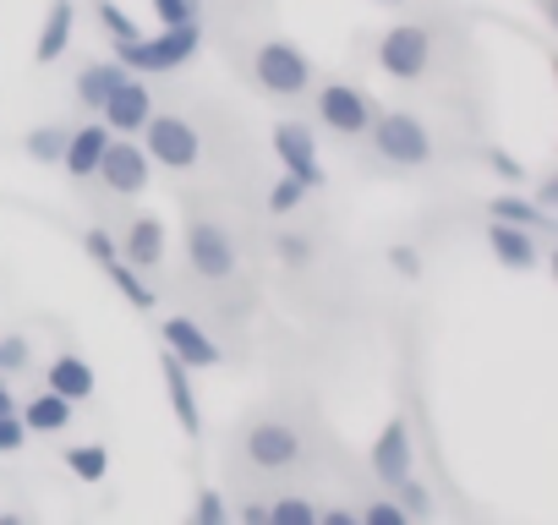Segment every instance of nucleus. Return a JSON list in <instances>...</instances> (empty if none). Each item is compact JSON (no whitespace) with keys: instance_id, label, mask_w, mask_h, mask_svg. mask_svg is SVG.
<instances>
[{"instance_id":"obj_31","label":"nucleus","mask_w":558,"mask_h":525,"mask_svg":"<svg viewBox=\"0 0 558 525\" xmlns=\"http://www.w3.org/2000/svg\"><path fill=\"white\" fill-rule=\"evenodd\" d=\"M94 12H99V28L110 34V45H121V39H137V23L116 7V0H94Z\"/></svg>"},{"instance_id":"obj_20","label":"nucleus","mask_w":558,"mask_h":525,"mask_svg":"<svg viewBox=\"0 0 558 525\" xmlns=\"http://www.w3.org/2000/svg\"><path fill=\"white\" fill-rule=\"evenodd\" d=\"M487 213H493V219H504V224H520V230H536L542 241H547V235L558 230V219H553V213H547V208H542L536 197H520V192H498V197L487 203Z\"/></svg>"},{"instance_id":"obj_25","label":"nucleus","mask_w":558,"mask_h":525,"mask_svg":"<svg viewBox=\"0 0 558 525\" xmlns=\"http://www.w3.org/2000/svg\"><path fill=\"white\" fill-rule=\"evenodd\" d=\"M268 525H318V503L307 492H279L268 498Z\"/></svg>"},{"instance_id":"obj_10","label":"nucleus","mask_w":558,"mask_h":525,"mask_svg":"<svg viewBox=\"0 0 558 525\" xmlns=\"http://www.w3.org/2000/svg\"><path fill=\"white\" fill-rule=\"evenodd\" d=\"M268 143H274V159L286 164V175H296L307 192H318V186L329 181L324 164H318V132H313L307 121H274Z\"/></svg>"},{"instance_id":"obj_36","label":"nucleus","mask_w":558,"mask_h":525,"mask_svg":"<svg viewBox=\"0 0 558 525\" xmlns=\"http://www.w3.org/2000/svg\"><path fill=\"white\" fill-rule=\"evenodd\" d=\"M389 262H395L400 280H416V274H422V252H416L411 241H395V246H389Z\"/></svg>"},{"instance_id":"obj_33","label":"nucleus","mask_w":558,"mask_h":525,"mask_svg":"<svg viewBox=\"0 0 558 525\" xmlns=\"http://www.w3.org/2000/svg\"><path fill=\"white\" fill-rule=\"evenodd\" d=\"M225 520H230V503H225V492L203 487V492H197V503H192V525H225Z\"/></svg>"},{"instance_id":"obj_37","label":"nucleus","mask_w":558,"mask_h":525,"mask_svg":"<svg viewBox=\"0 0 558 525\" xmlns=\"http://www.w3.org/2000/svg\"><path fill=\"white\" fill-rule=\"evenodd\" d=\"M487 164H493V170H498L509 186H520V181H525V164H520L514 154H504V148H487Z\"/></svg>"},{"instance_id":"obj_15","label":"nucleus","mask_w":558,"mask_h":525,"mask_svg":"<svg viewBox=\"0 0 558 525\" xmlns=\"http://www.w3.org/2000/svg\"><path fill=\"white\" fill-rule=\"evenodd\" d=\"M116 132L94 115V121H83V126H66V148H61V170L83 186V181H94V170H99V159H105V143H110Z\"/></svg>"},{"instance_id":"obj_28","label":"nucleus","mask_w":558,"mask_h":525,"mask_svg":"<svg viewBox=\"0 0 558 525\" xmlns=\"http://www.w3.org/2000/svg\"><path fill=\"white\" fill-rule=\"evenodd\" d=\"M307 197H313V192H307L296 175H279V181L268 186V213H274V219H291V213H302Z\"/></svg>"},{"instance_id":"obj_39","label":"nucleus","mask_w":558,"mask_h":525,"mask_svg":"<svg viewBox=\"0 0 558 525\" xmlns=\"http://www.w3.org/2000/svg\"><path fill=\"white\" fill-rule=\"evenodd\" d=\"M235 514H241L246 525H268V498H246V503H241Z\"/></svg>"},{"instance_id":"obj_38","label":"nucleus","mask_w":558,"mask_h":525,"mask_svg":"<svg viewBox=\"0 0 558 525\" xmlns=\"http://www.w3.org/2000/svg\"><path fill=\"white\" fill-rule=\"evenodd\" d=\"M83 246H88V257H94V262H110V257H121V246L110 241V230H88V235H83Z\"/></svg>"},{"instance_id":"obj_21","label":"nucleus","mask_w":558,"mask_h":525,"mask_svg":"<svg viewBox=\"0 0 558 525\" xmlns=\"http://www.w3.org/2000/svg\"><path fill=\"white\" fill-rule=\"evenodd\" d=\"M126 77V66L110 56V61H88L83 72H77V83H72V94H77V105L88 110V115H99V105L110 99V88Z\"/></svg>"},{"instance_id":"obj_24","label":"nucleus","mask_w":558,"mask_h":525,"mask_svg":"<svg viewBox=\"0 0 558 525\" xmlns=\"http://www.w3.org/2000/svg\"><path fill=\"white\" fill-rule=\"evenodd\" d=\"M274 257L286 262L291 274H307L313 257H318V241H313L307 230H279V235H274Z\"/></svg>"},{"instance_id":"obj_12","label":"nucleus","mask_w":558,"mask_h":525,"mask_svg":"<svg viewBox=\"0 0 558 525\" xmlns=\"http://www.w3.org/2000/svg\"><path fill=\"white\" fill-rule=\"evenodd\" d=\"M159 345L181 362V367H192V373H208V367H219L225 362V351H219V340L203 329V323H192V318H165L159 323Z\"/></svg>"},{"instance_id":"obj_27","label":"nucleus","mask_w":558,"mask_h":525,"mask_svg":"<svg viewBox=\"0 0 558 525\" xmlns=\"http://www.w3.org/2000/svg\"><path fill=\"white\" fill-rule=\"evenodd\" d=\"M66 465H72L77 481H105V476H110V454H105L99 443H72V449H66Z\"/></svg>"},{"instance_id":"obj_22","label":"nucleus","mask_w":558,"mask_h":525,"mask_svg":"<svg viewBox=\"0 0 558 525\" xmlns=\"http://www.w3.org/2000/svg\"><path fill=\"white\" fill-rule=\"evenodd\" d=\"M17 416H23L28 432H66V427H72V400H61L56 389H45V394H34Z\"/></svg>"},{"instance_id":"obj_23","label":"nucleus","mask_w":558,"mask_h":525,"mask_svg":"<svg viewBox=\"0 0 558 525\" xmlns=\"http://www.w3.org/2000/svg\"><path fill=\"white\" fill-rule=\"evenodd\" d=\"M99 269H105V280H110V285H116V291H121V296H126L137 313H154V285H148L137 269H132L126 257H110V262H99Z\"/></svg>"},{"instance_id":"obj_1","label":"nucleus","mask_w":558,"mask_h":525,"mask_svg":"<svg viewBox=\"0 0 558 525\" xmlns=\"http://www.w3.org/2000/svg\"><path fill=\"white\" fill-rule=\"evenodd\" d=\"M313 443L318 438L296 411L268 405V411L241 416V427L230 438V465L246 471V476H263V481L268 476H296V471L313 465Z\"/></svg>"},{"instance_id":"obj_2","label":"nucleus","mask_w":558,"mask_h":525,"mask_svg":"<svg viewBox=\"0 0 558 525\" xmlns=\"http://www.w3.org/2000/svg\"><path fill=\"white\" fill-rule=\"evenodd\" d=\"M444 45H449V39H444V23H438V17H400V23H389V28L378 34L373 61H378V72H384L389 83L416 88V83L438 77Z\"/></svg>"},{"instance_id":"obj_5","label":"nucleus","mask_w":558,"mask_h":525,"mask_svg":"<svg viewBox=\"0 0 558 525\" xmlns=\"http://www.w3.org/2000/svg\"><path fill=\"white\" fill-rule=\"evenodd\" d=\"M110 50H116V61H121L126 72H137V77H170V72H181V66L197 61V50H203V17H197V23L159 28L154 39H148V34L121 39V45H110Z\"/></svg>"},{"instance_id":"obj_19","label":"nucleus","mask_w":558,"mask_h":525,"mask_svg":"<svg viewBox=\"0 0 558 525\" xmlns=\"http://www.w3.org/2000/svg\"><path fill=\"white\" fill-rule=\"evenodd\" d=\"M45 389H56L61 400H72V405H83L94 389H99V378H94V367L77 356V351H66V356H56L50 367H45Z\"/></svg>"},{"instance_id":"obj_29","label":"nucleus","mask_w":558,"mask_h":525,"mask_svg":"<svg viewBox=\"0 0 558 525\" xmlns=\"http://www.w3.org/2000/svg\"><path fill=\"white\" fill-rule=\"evenodd\" d=\"M39 164H61V148H66V126H34L28 143H23Z\"/></svg>"},{"instance_id":"obj_41","label":"nucleus","mask_w":558,"mask_h":525,"mask_svg":"<svg viewBox=\"0 0 558 525\" xmlns=\"http://www.w3.org/2000/svg\"><path fill=\"white\" fill-rule=\"evenodd\" d=\"M17 400H12V383H7V373H0V411H12Z\"/></svg>"},{"instance_id":"obj_18","label":"nucleus","mask_w":558,"mask_h":525,"mask_svg":"<svg viewBox=\"0 0 558 525\" xmlns=\"http://www.w3.org/2000/svg\"><path fill=\"white\" fill-rule=\"evenodd\" d=\"M159 373H165V394H170V411L181 422V432H203V411H197V394H192V367H181L170 351H159Z\"/></svg>"},{"instance_id":"obj_13","label":"nucleus","mask_w":558,"mask_h":525,"mask_svg":"<svg viewBox=\"0 0 558 525\" xmlns=\"http://www.w3.org/2000/svg\"><path fill=\"white\" fill-rule=\"evenodd\" d=\"M411 460H416L411 422H405V416H389V422H384V432H378V438H373V449H367L373 481H378V487H395V481H405V476H411Z\"/></svg>"},{"instance_id":"obj_34","label":"nucleus","mask_w":558,"mask_h":525,"mask_svg":"<svg viewBox=\"0 0 558 525\" xmlns=\"http://www.w3.org/2000/svg\"><path fill=\"white\" fill-rule=\"evenodd\" d=\"M34 362V345L23 334H0V373H23Z\"/></svg>"},{"instance_id":"obj_3","label":"nucleus","mask_w":558,"mask_h":525,"mask_svg":"<svg viewBox=\"0 0 558 525\" xmlns=\"http://www.w3.org/2000/svg\"><path fill=\"white\" fill-rule=\"evenodd\" d=\"M362 143L389 170H433L438 164V126L416 110H373V126Z\"/></svg>"},{"instance_id":"obj_9","label":"nucleus","mask_w":558,"mask_h":525,"mask_svg":"<svg viewBox=\"0 0 558 525\" xmlns=\"http://www.w3.org/2000/svg\"><path fill=\"white\" fill-rule=\"evenodd\" d=\"M148 154H143V143L137 137H110L105 143V159H99V170H94V181L110 192V197H121V203H132V197H143L148 192Z\"/></svg>"},{"instance_id":"obj_17","label":"nucleus","mask_w":558,"mask_h":525,"mask_svg":"<svg viewBox=\"0 0 558 525\" xmlns=\"http://www.w3.org/2000/svg\"><path fill=\"white\" fill-rule=\"evenodd\" d=\"M77 39V7L72 0H50V12L39 23V39H34V66H56Z\"/></svg>"},{"instance_id":"obj_40","label":"nucleus","mask_w":558,"mask_h":525,"mask_svg":"<svg viewBox=\"0 0 558 525\" xmlns=\"http://www.w3.org/2000/svg\"><path fill=\"white\" fill-rule=\"evenodd\" d=\"M536 203H542V208L553 213V208H558V181H542V192H536Z\"/></svg>"},{"instance_id":"obj_8","label":"nucleus","mask_w":558,"mask_h":525,"mask_svg":"<svg viewBox=\"0 0 558 525\" xmlns=\"http://www.w3.org/2000/svg\"><path fill=\"white\" fill-rule=\"evenodd\" d=\"M143 154H148V164H159V170H175V175H186V170H197L203 164V132L186 121V115H175V110H154L148 121H143Z\"/></svg>"},{"instance_id":"obj_42","label":"nucleus","mask_w":558,"mask_h":525,"mask_svg":"<svg viewBox=\"0 0 558 525\" xmlns=\"http://www.w3.org/2000/svg\"><path fill=\"white\" fill-rule=\"evenodd\" d=\"M373 7H389V12H400V7H411V0H373Z\"/></svg>"},{"instance_id":"obj_7","label":"nucleus","mask_w":558,"mask_h":525,"mask_svg":"<svg viewBox=\"0 0 558 525\" xmlns=\"http://www.w3.org/2000/svg\"><path fill=\"white\" fill-rule=\"evenodd\" d=\"M373 110H378V105H373L367 88L351 83V77L313 83V115H318V126H324L329 137H340V143H362L367 126H373Z\"/></svg>"},{"instance_id":"obj_35","label":"nucleus","mask_w":558,"mask_h":525,"mask_svg":"<svg viewBox=\"0 0 558 525\" xmlns=\"http://www.w3.org/2000/svg\"><path fill=\"white\" fill-rule=\"evenodd\" d=\"M23 443H28V427H23L17 405H12V411H0V454H17Z\"/></svg>"},{"instance_id":"obj_16","label":"nucleus","mask_w":558,"mask_h":525,"mask_svg":"<svg viewBox=\"0 0 558 525\" xmlns=\"http://www.w3.org/2000/svg\"><path fill=\"white\" fill-rule=\"evenodd\" d=\"M165 252H170V241H165V219L137 213V219L121 230V257L132 262L137 274H159V269H165Z\"/></svg>"},{"instance_id":"obj_6","label":"nucleus","mask_w":558,"mask_h":525,"mask_svg":"<svg viewBox=\"0 0 558 525\" xmlns=\"http://www.w3.org/2000/svg\"><path fill=\"white\" fill-rule=\"evenodd\" d=\"M181 246H186V274L197 285H230L241 274V246H235L230 224L214 213H192Z\"/></svg>"},{"instance_id":"obj_30","label":"nucleus","mask_w":558,"mask_h":525,"mask_svg":"<svg viewBox=\"0 0 558 525\" xmlns=\"http://www.w3.org/2000/svg\"><path fill=\"white\" fill-rule=\"evenodd\" d=\"M356 520H362V525H411V520H405V509L395 503V492H389V487H384L378 498H367V503L356 509Z\"/></svg>"},{"instance_id":"obj_26","label":"nucleus","mask_w":558,"mask_h":525,"mask_svg":"<svg viewBox=\"0 0 558 525\" xmlns=\"http://www.w3.org/2000/svg\"><path fill=\"white\" fill-rule=\"evenodd\" d=\"M389 492H395V503L405 509V520H433V514H438V498H433V492H427V481H416V476L395 481Z\"/></svg>"},{"instance_id":"obj_14","label":"nucleus","mask_w":558,"mask_h":525,"mask_svg":"<svg viewBox=\"0 0 558 525\" xmlns=\"http://www.w3.org/2000/svg\"><path fill=\"white\" fill-rule=\"evenodd\" d=\"M487 252L498 257V269L531 274L536 262H542V235L536 230H520V224H504V219H487Z\"/></svg>"},{"instance_id":"obj_32","label":"nucleus","mask_w":558,"mask_h":525,"mask_svg":"<svg viewBox=\"0 0 558 525\" xmlns=\"http://www.w3.org/2000/svg\"><path fill=\"white\" fill-rule=\"evenodd\" d=\"M159 28H175V23H197L203 17V0H148Z\"/></svg>"},{"instance_id":"obj_11","label":"nucleus","mask_w":558,"mask_h":525,"mask_svg":"<svg viewBox=\"0 0 558 525\" xmlns=\"http://www.w3.org/2000/svg\"><path fill=\"white\" fill-rule=\"evenodd\" d=\"M148 115H154V88H148V77H137V72H126V77L110 88V99L99 105V121H105L116 137H137Z\"/></svg>"},{"instance_id":"obj_4","label":"nucleus","mask_w":558,"mask_h":525,"mask_svg":"<svg viewBox=\"0 0 558 525\" xmlns=\"http://www.w3.org/2000/svg\"><path fill=\"white\" fill-rule=\"evenodd\" d=\"M246 77H252V88H257L263 99H307L313 83H318V66H313V56H307L302 45H291V39L274 34V39H257V45H252Z\"/></svg>"}]
</instances>
